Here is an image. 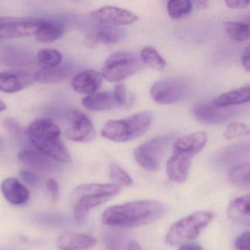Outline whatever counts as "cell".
Listing matches in <instances>:
<instances>
[{"label":"cell","instance_id":"obj_1","mask_svg":"<svg viewBox=\"0 0 250 250\" xmlns=\"http://www.w3.org/2000/svg\"><path fill=\"white\" fill-rule=\"evenodd\" d=\"M165 212L166 207L159 201H133L107 208L103 214L102 222L112 227H140L157 221Z\"/></svg>","mask_w":250,"mask_h":250},{"label":"cell","instance_id":"obj_2","mask_svg":"<svg viewBox=\"0 0 250 250\" xmlns=\"http://www.w3.org/2000/svg\"><path fill=\"white\" fill-rule=\"evenodd\" d=\"M26 133L31 143L41 154L58 162L71 161L70 154L62 141L61 130L52 120L37 119L29 124Z\"/></svg>","mask_w":250,"mask_h":250},{"label":"cell","instance_id":"obj_3","mask_svg":"<svg viewBox=\"0 0 250 250\" xmlns=\"http://www.w3.org/2000/svg\"><path fill=\"white\" fill-rule=\"evenodd\" d=\"M121 190L117 184L88 183L77 186L72 192L75 220L82 224L91 210L117 196Z\"/></svg>","mask_w":250,"mask_h":250},{"label":"cell","instance_id":"obj_4","mask_svg":"<svg viewBox=\"0 0 250 250\" xmlns=\"http://www.w3.org/2000/svg\"><path fill=\"white\" fill-rule=\"evenodd\" d=\"M152 120V113L141 112L121 120H109L103 128L101 135L114 142H129L145 134Z\"/></svg>","mask_w":250,"mask_h":250},{"label":"cell","instance_id":"obj_5","mask_svg":"<svg viewBox=\"0 0 250 250\" xmlns=\"http://www.w3.org/2000/svg\"><path fill=\"white\" fill-rule=\"evenodd\" d=\"M214 217L209 211H197L172 225L166 236V242L171 246L189 243L199 236Z\"/></svg>","mask_w":250,"mask_h":250},{"label":"cell","instance_id":"obj_6","mask_svg":"<svg viewBox=\"0 0 250 250\" xmlns=\"http://www.w3.org/2000/svg\"><path fill=\"white\" fill-rule=\"evenodd\" d=\"M141 67L138 56L129 51H118L105 60L101 75L110 82H120L135 74Z\"/></svg>","mask_w":250,"mask_h":250},{"label":"cell","instance_id":"obj_7","mask_svg":"<svg viewBox=\"0 0 250 250\" xmlns=\"http://www.w3.org/2000/svg\"><path fill=\"white\" fill-rule=\"evenodd\" d=\"M173 140L172 135H163L147 141L134 151L135 161L147 171H157L163 156Z\"/></svg>","mask_w":250,"mask_h":250},{"label":"cell","instance_id":"obj_8","mask_svg":"<svg viewBox=\"0 0 250 250\" xmlns=\"http://www.w3.org/2000/svg\"><path fill=\"white\" fill-rule=\"evenodd\" d=\"M189 82L182 78H169L159 81L150 90L151 98L162 105L175 104L189 94Z\"/></svg>","mask_w":250,"mask_h":250},{"label":"cell","instance_id":"obj_9","mask_svg":"<svg viewBox=\"0 0 250 250\" xmlns=\"http://www.w3.org/2000/svg\"><path fill=\"white\" fill-rule=\"evenodd\" d=\"M44 19L0 17V41L36 35Z\"/></svg>","mask_w":250,"mask_h":250},{"label":"cell","instance_id":"obj_10","mask_svg":"<svg viewBox=\"0 0 250 250\" xmlns=\"http://www.w3.org/2000/svg\"><path fill=\"white\" fill-rule=\"evenodd\" d=\"M70 120V127L64 132L67 139L76 142H89L95 139V126L84 114L76 110L72 111Z\"/></svg>","mask_w":250,"mask_h":250},{"label":"cell","instance_id":"obj_11","mask_svg":"<svg viewBox=\"0 0 250 250\" xmlns=\"http://www.w3.org/2000/svg\"><path fill=\"white\" fill-rule=\"evenodd\" d=\"M92 19L104 25L122 26L134 23L138 16L129 10L113 6H105L92 12Z\"/></svg>","mask_w":250,"mask_h":250},{"label":"cell","instance_id":"obj_12","mask_svg":"<svg viewBox=\"0 0 250 250\" xmlns=\"http://www.w3.org/2000/svg\"><path fill=\"white\" fill-rule=\"evenodd\" d=\"M236 113V110L230 107H220L214 102L198 104L193 110L197 120L206 124L223 123L231 118Z\"/></svg>","mask_w":250,"mask_h":250},{"label":"cell","instance_id":"obj_13","mask_svg":"<svg viewBox=\"0 0 250 250\" xmlns=\"http://www.w3.org/2000/svg\"><path fill=\"white\" fill-rule=\"evenodd\" d=\"M36 82L35 73L23 70H7L0 72V91L14 93L30 86Z\"/></svg>","mask_w":250,"mask_h":250},{"label":"cell","instance_id":"obj_14","mask_svg":"<svg viewBox=\"0 0 250 250\" xmlns=\"http://www.w3.org/2000/svg\"><path fill=\"white\" fill-rule=\"evenodd\" d=\"M192 157L184 153L173 151V154L166 164V173L170 180L178 183H184L187 180Z\"/></svg>","mask_w":250,"mask_h":250},{"label":"cell","instance_id":"obj_15","mask_svg":"<svg viewBox=\"0 0 250 250\" xmlns=\"http://www.w3.org/2000/svg\"><path fill=\"white\" fill-rule=\"evenodd\" d=\"M103 83L101 73L95 70H85L76 74L72 80L74 91L79 93H95Z\"/></svg>","mask_w":250,"mask_h":250},{"label":"cell","instance_id":"obj_16","mask_svg":"<svg viewBox=\"0 0 250 250\" xmlns=\"http://www.w3.org/2000/svg\"><path fill=\"white\" fill-rule=\"evenodd\" d=\"M1 191L6 201L13 205H22L29 199V190L15 178L4 179L1 183Z\"/></svg>","mask_w":250,"mask_h":250},{"label":"cell","instance_id":"obj_17","mask_svg":"<svg viewBox=\"0 0 250 250\" xmlns=\"http://www.w3.org/2000/svg\"><path fill=\"white\" fill-rule=\"evenodd\" d=\"M96 244L95 238L79 233H64L57 241L60 250H90Z\"/></svg>","mask_w":250,"mask_h":250},{"label":"cell","instance_id":"obj_18","mask_svg":"<svg viewBox=\"0 0 250 250\" xmlns=\"http://www.w3.org/2000/svg\"><path fill=\"white\" fill-rule=\"evenodd\" d=\"M207 136L204 132H196L182 136L175 141L173 151L193 157L205 147Z\"/></svg>","mask_w":250,"mask_h":250},{"label":"cell","instance_id":"obj_19","mask_svg":"<svg viewBox=\"0 0 250 250\" xmlns=\"http://www.w3.org/2000/svg\"><path fill=\"white\" fill-rule=\"evenodd\" d=\"M18 158L21 162L29 168L38 171H52L56 167L54 160L51 159L38 151L23 150L18 154Z\"/></svg>","mask_w":250,"mask_h":250},{"label":"cell","instance_id":"obj_20","mask_svg":"<svg viewBox=\"0 0 250 250\" xmlns=\"http://www.w3.org/2000/svg\"><path fill=\"white\" fill-rule=\"evenodd\" d=\"M85 108L92 111H107L120 107L114 92H95L82 99Z\"/></svg>","mask_w":250,"mask_h":250},{"label":"cell","instance_id":"obj_21","mask_svg":"<svg viewBox=\"0 0 250 250\" xmlns=\"http://www.w3.org/2000/svg\"><path fill=\"white\" fill-rule=\"evenodd\" d=\"M227 213L232 221L250 227V195L235 198L230 201Z\"/></svg>","mask_w":250,"mask_h":250},{"label":"cell","instance_id":"obj_22","mask_svg":"<svg viewBox=\"0 0 250 250\" xmlns=\"http://www.w3.org/2000/svg\"><path fill=\"white\" fill-rule=\"evenodd\" d=\"M70 64H62L54 68H42L35 73V81L42 84H54L62 82L73 73Z\"/></svg>","mask_w":250,"mask_h":250},{"label":"cell","instance_id":"obj_23","mask_svg":"<svg viewBox=\"0 0 250 250\" xmlns=\"http://www.w3.org/2000/svg\"><path fill=\"white\" fill-rule=\"evenodd\" d=\"M65 32V26L61 21L44 19L37 32V40L42 43H52L61 38Z\"/></svg>","mask_w":250,"mask_h":250},{"label":"cell","instance_id":"obj_24","mask_svg":"<svg viewBox=\"0 0 250 250\" xmlns=\"http://www.w3.org/2000/svg\"><path fill=\"white\" fill-rule=\"evenodd\" d=\"M126 32L123 29L117 26L103 25L95 33L88 37L87 42L89 45H94L97 43L104 44H113L123 41L125 38Z\"/></svg>","mask_w":250,"mask_h":250},{"label":"cell","instance_id":"obj_25","mask_svg":"<svg viewBox=\"0 0 250 250\" xmlns=\"http://www.w3.org/2000/svg\"><path fill=\"white\" fill-rule=\"evenodd\" d=\"M250 101V85L242 87L219 95L213 101L220 107L240 105Z\"/></svg>","mask_w":250,"mask_h":250},{"label":"cell","instance_id":"obj_26","mask_svg":"<svg viewBox=\"0 0 250 250\" xmlns=\"http://www.w3.org/2000/svg\"><path fill=\"white\" fill-rule=\"evenodd\" d=\"M226 35L235 41L242 42L250 38V22H223Z\"/></svg>","mask_w":250,"mask_h":250},{"label":"cell","instance_id":"obj_27","mask_svg":"<svg viewBox=\"0 0 250 250\" xmlns=\"http://www.w3.org/2000/svg\"><path fill=\"white\" fill-rule=\"evenodd\" d=\"M229 177L234 184L250 186V164H237L232 167Z\"/></svg>","mask_w":250,"mask_h":250},{"label":"cell","instance_id":"obj_28","mask_svg":"<svg viewBox=\"0 0 250 250\" xmlns=\"http://www.w3.org/2000/svg\"><path fill=\"white\" fill-rule=\"evenodd\" d=\"M141 58L145 64L148 65L152 68L161 70L166 66V62L164 59L153 47H145L141 51Z\"/></svg>","mask_w":250,"mask_h":250},{"label":"cell","instance_id":"obj_29","mask_svg":"<svg viewBox=\"0 0 250 250\" xmlns=\"http://www.w3.org/2000/svg\"><path fill=\"white\" fill-rule=\"evenodd\" d=\"M192 1L189 0H170L167 2V10L169 16L173 19H181L190 13Z\"/></svg>","mask_w":250,"mask_h":250},{"label":"cell","instance_id":"obj_30","mask_svg":"<svg viewBox=\"0 0 250 250\" xmlns=\"http://www.w3.org/2000/svg\"><path fill=\"white\" fill-rule=\"evenodd\" d=\"M38 60L43 68H54L61 64L62 56L57 50L45 48L38 52Z\"/></svg>","mask_w":250,"mask_h":250},{"label":"cell","instance_id":"obj_31","mask_svg":"<svg viewBox=\"0 0 250 250\" xmlns=\"http://www.w3.org/2000/svg\"><path fill=\"white\" fill-rule=\"evenodd\" d=\"M246 136H250V128L245 123L238 122L229 124L224 132V136L227 139H234Z\"/></svg>","mask_w":250,"mask_h":250},{"label":"cell","instance_id":"obj_32","mask_svg":"<svg viewBox=\"0 0 250 250\" xmlns=\"http://www.w3.org/2000/svg\"><path fill=\"white\" fill-rule=\"evenodd\" d=\"M110 176L117 185L131 186L132 184V178L117 164H112L110 167Z\"/></svg>","mask_w":250,"mask_h":250},{"label":"cell","instance_id":"obj_33","mask_svg":"<svg viewBox=\"0 0 250 250\" xmlns=\"http://www.w3.org/2000/svg\"><path fill=\"white\" fill-rule=\"evenodd\" d=\"M3 126L7 132L13 137L17 138V139L21 137L23 131H22L21 126L20 123H18L17 120L7 117V118L4 119Z\"/></svg>","mask_w":250,"mask_h":250},{"label":"cell","instance_id":"obj_34","mask_svg":"<svg viewBox=\"0 0 250 250\" xmlns=\"http://www.w3.org/2000/svg\"><path fill=\"white\" fill-rule=\"evenodd\" d=\"M236 248L237 250H250V230L242 233L238 237Z\"/></svg>","mask_w":250,"mask_h":250},{"label":"cell","instance_id":"obj_35","mask_svg":"<svg viewBox=\"0 0 250 250\" xmlns=\"http://www.w3.org/2000/svg\"><path fill=\"white\" fill-rule=\"evenodd\" d=\"M116 98L120 106L125 104L126 101V87L124 83H120L115 87L114 91Z\"/></svg>","mask_w":250,"mask_h":250},{"label":"cell","instance_id":"obj_36","mask_svg":"<svg viewBox=\"0 0 250 250\" xmlns=\"http://www.w3.org/2000/svg\"><path fill=\"white\" fill-rule=\"evenodd\" d=\"M46 188L53 201H57L60 195V189L57 182L54 179H49L46 183Z\"/></svg>","mask_w":250,"mask_h":250},{"label":"cell","instance_id":"obj_37","mask_svg":"<svg viewBox=\"0 0 250 250\" xmlns=\"http://www.w3.org/2000/svg\"><path fill=\"white\" fill-rule=\"evenodd\" d=\"M21 177L28 184L36 185L39 182V178L33 172L29 170H22L20 173Z\"/></svg>","mask_w":250,"mask_h":250},{"label":"cell","instance_id":"obj_38","mask_svg":"<svg viewBox=\"0 0 250 250\" xmlns=\"http://www.w3.org/2000/svg\"><path fill=\"white\" fill-rule=\"evenodd\" d=\"M226 4L231 9H245L250 5V0H228Z\"/></svg>","mask_w":250,"mask_h":250},{"label":"cell","instance_id":"obj_39","mask_svg":"<svg viewBox=\"0 0 250 250\" xmlns=\"http://www.w3.org/2000/svg\"><path fill=\"white\" fill-rule=\"evenodd\" d=\"M179 250H204L200 245L195 243H187L181 245Z\"/></svg>","mask_w":250,"mask_h":250},{"label":"cell","instance_id":"obj_40","mask_svg":"<svg viewBox=\"0 0 250 250\" xmlns=\"http://www.w3.org/2000/svg\"><path fill=\"white\" fill-rule=\"evenodd\" d=\"M242 65L245 70L250 71V54L243 53L242 57Z\"/></svg>","mask_w":250,"mask_h":250},{"label":"cell","instance_id":"obj_41","mask_svg":"<svg viewBox=\"0 0 250 250\" xmlns=\"http://www.w3.org/2000/svg\"><path fill=\"white\" fill-rule=\"evenodd\" d=\"M126 250H141L139 245L138 242H135V241H132L129 242V245L127 246V249Z\"/></svg>","mask_w":250,"mask_h":250},{"label":"cell","instance_id":"obj_42","mask_svg":"<svg viewBox=\"0 0 250 250\" xmlns=\"http://www.w3.org/2000/svg\"><path fill=\"white\" fill-rule=\"evenodd\" d=\"M198 5L201 8H206L208 6V2L207 1H198Z\"/></svg>","mask_w":250,"mask_h":250},{"label":"cell","instance_id":"obj_43","mask_svg":"<svg viewBox=\"0 0 250 250\" xmlns=\"http://www.w3.org/2000/svg\"><path fill=\"white\" fill-rule=\"evenodd\" d=\"M6 109V104H4V102H3L2 101H1L0 100V113H1V112L4 111V110Z\"/></svg>","mask_w":250,"mask_h":250},{"label":"cell","instance_id":"obj_44","mask_svg":"<svg viewBox=\"0 0 250 250\" xmlns=\"http://www.w3.org/2000/svg\"><path fill=\"white\" fill-rule=\"evenodd\" d=\"M243 53H246V54H250V44L245 48V51H244Z\"/></svg>","mask_w":250,"mask_h":250},{"label":"cell","instance_id":"obj_45","mask_svg":"<svg viewBox=\"0 0 250 250\" xmlns=\"http://www.w3.org/2000/svg\"><path fill=\"white\" fill-rule=\"evenodd\" d=\"M16 250L5 249V250Z\"/></svg>","mask_w":250,"mask_h":250}]
</instances>
